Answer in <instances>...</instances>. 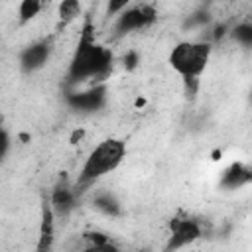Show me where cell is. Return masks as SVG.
<instances>
[{"instance_id":"11","label":"cell","mask_w":252,"mask_h":252,"mask_svg":"<svg viewBox=\"0 0 252 252\" xmlns=\"http://www.w3.org/2000/svg\"><path fill=\"white\" fill-rule=\"evenodd\" d=\"M81 14V4L77 0H63L59 6H57V16L63 24L75 20L77 16Z\"/></svg>"},{"instance_id":"20","label":"cell","mask_w":252,"mask_h":252,"mask_svg":"<svg viewBox=\"0 0 252 252\" xmlns=\"http://www.w3.org/2000/svg\"><path fill=\"white\" fill-rule=\"evenodd\" d=\"M250 96H252V94H250Z\"/></svg>"},{"instance_id":"3","label":"cell","mask_w":252,"mask_h":252,"mask_svg":"<svg viewBox=\"0 0 252 252\" xmlns=\"http://www.w3.org/2000/svg\"><path fill=\"white\" fill-rule=\"evenodd\" d=\"M211 49L213 47L207 41H181L171 49L167 61L171 69L177 75H181L187 85H197L199 77L203 75L211 59Z\"/></svg>"},{"instance_id":"6","label":"cell","mask_w":252,"mask_h":252,"mask_svg":"<svg viewBox=\"0 0 252 252\" xmlns=\"http://www.w3.org/2000/svg\"><path fill=\"white\" fill-rule=\"evenodd\" d=\"M49 51H51V45L47 39H41V41H33L32 45L24 47L22 53H20V67L26 71V73H32V71H37L45 65L47 57H49Z\"/></svg>"},{"instance_id":"15","label":"cell","mask_w":252,"mask_h":252,"mask_svg":"<svg viewBox=\"0 0 252 252\" xmlns=\"http://www.w3.org/2000/svg\"><path fill=\"white\" fill-rule=\"evenodd\" d=\"M87 240H89L93 246H104L106 242H110L108 236L102 234V232H89V234H87Z\"/></svg>"},{"instance_id":"8","label":"cell","mask_w":252,"mask_h":252,"mask_svg":"<svg viewBox=\"0 0 252 252\" xmlns=\"http://www.w3.org/2000/svg\"><path fill=\"white\" fill-rule=\"evenodd\" d=\"M250 181H252V169H248L242 163H232L220 179L222 187H226V189H238V187H242Z\"/></svg>"},{"instance_id":"1","label":"cell","mask_w":252,"mask_h":252,"mask_svg":"<svg viewBox=\"0 0 252 252\" xmlns=\"http://www.w3.org/2000/svg\"><path fill=\"white\" fill-rule=\"evenodd\" d=\"M110 53L94 43L93 37V26L85 24L77 51L69 65V77L71 81H85L91 77H100L110 69Z\"/></svg>"},{"instance_id":"5","label":"cell","mask_w":252,"mask_h":252,"mask_svg":"<svg viewBox=\"0 0 252 252\" xmlns=\"http://www.w3.org/2000/svg\"><path fill=\"white\" fill-rule=\"evenodd\" d=\"M201 238V226L191 219H173L169 222V238L165 244V252H177L195 240Z\"/></svg>"},{"instance_id":"9","label":"cell","mask_w":252,"mask_h":252,"mask_svg":"<svg viewBox=\"0 0 252 252\" xmlns=\"http://www.w3.org/2000/svg\"><path fill=\"white\" fill-rule=\"evenodd\" d=\"M51 207L55 211V215H67L71 209H73V203H75V193L71 187L67 185H57L51 193Z\"/></svg>"},{"instance_id":"4","label":"cell","mask_w":252,"mask_h":252,"mask_svg":"<svg viewBox=\"0 0 252 252\" xmlns=\"http://www.w3.org/2000/svg\"><path fill=\"white\" fill-rule=\"evenodd\" d=\"M156 8L152 4H140V6H132V8H126L122 14L116 16V22H114V30L116 33H130L134 30H140V28H146L150 26L154 20H156Z\"/></svg>"},{"instance_id":"16","label":"cell","mask_w":252,"mask_h":252,"mask_svg":"<svg viewBox=\"0 0 252 252\" xmlns=\"http://www.w3.org/2000/svg\"><path fill=\"white\" fill-rule=\"evenodd\" d=\"M81 252H120V250H118L112 242H106L104 246H93V244H91V246H87V248L81 250Z\"/></svg>"},{"instance_id":"12","label":"cell","mask_w":252,"mask_h":252,"mask_svg":"<svg viewBox=\"0 0 252 252\" xmlns=\"http://www.w3.org/2000/svg\"><path fill=\"white\" fill-rule=\"evenodd\" d=\"M41 10V2L37 0H24L18 4V16H20V22H28L32 18H35Z\"/></svg>"},{"instance_id":"7","label":"cell","mask_w":252,"mask_h":252,"mask_svg":"<svg viewBox=\"0 0 252 252\" xmlns=\"http://www.w3.org/2000/svg\"><path fill=\"white\" fill-rule=\"evenodd\" d=\"M55 211L51 203L43 201L41 207V226H39V240H37V252H49L55 240V224H53Z\"/></svg>"},{"instance_id":"17","label":"cell","mask_w":252,"mask_h":252,"mask_svg":"<svg viewBox=\"0 0 252 252\" xmlns=\"http://www.w3.org/2000/svg\"><path fill=\"white\" fill-rule=\"evenodd\" d=\"M136 63H138V55H136V51H130V53L124 57V65H126L128 69H134Z\"/></svg>"},{"instance_id":"14","label":"cell","mask_w":252,"mask_h":252,"mask_svg":"<svg viewBox=\"0 0 252 252\" xmlns=\"http://www.w3.org/2000/svg\"><path fill=\"white\" fill-rule=\"evenodd\" d=\"M232 37L242 43V45H252V22H246V24H238L234 30H232Z\"/></svg>"},{"instance_id":"18","label":"cell","mask_w":252,"mask_h":252,"mask_svg":"<svg viewBox=\"0 0 252 252\" xmlns=\"http://www.w3.org/2000/svg\"><path fill=\"white\" fill-rule=\"evenodd\" d=\"M8 148H10V138H8V132L2 130V156H4V158H6V154H8Z\"/></svg>"},{"instance_id":"2","label":"cell","mask_w":252,"mask_h":252,"mask_svg":"<svg viewBox=\"0 0 252 252\" xmlns=\"http://www.w3.org/2000/svg\"><path fill=\"white\" fill-rule=\"evenodd\" d=\"M124 156H126V146L122 140L108 138V140L100 142L98 146H94V150L85 159V163L79 171V177H77V187L91 185L96 179L104 177L106 173L114 171L122 163Z\"/></svg>"},{"instance_id":"10","label":"cell","mask_w":252,"mask_h":252,"mask_svg":"<svg viewBox=\"0 0 252 252\" xmlns=\"http://www.w3.org/2000/svg\"><path fill=\"white\" fill-rule=\"evenodd\" d=\"M102 96H104L102 89H93V91H87V93L71 94L69 102L79 110H94V108H98L102 104Z\"/></svg>"},{"instance_id":"13","label":"cell","mask_w":252,"mask_h":252,"mask_svg":"<svg viewBox=\"0 0 252 252\" xmlns=\"http://www.w3.org/2000/svg\"><path fill=\"white\" fill-rule=\"evenodd\" d=\"M94 207L100 209V211L106 213V215H116V213H118V201H116L110 193L98 195V197L94 199Z\"/></svg>"},{"instance_id":"19","label":"cell","mask_w":252,"mask_h":252,"mask_svg":"<svg viewBox=\"0 0 252 252\" xmlns=\"http://www.w3.org/2000/svg\"><path fill=\"white\" fill-rule=\"evenodd\" d=\"M224 32H226V26H224V24L217 26V30H215V37H217V39H219V37H222V35H224Z\"/></svg>"}]
</instances>
